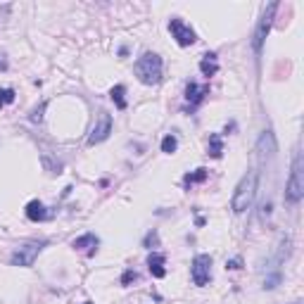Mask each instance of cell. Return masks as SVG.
<instances>
[{
	"mask_svg": "<svg viewBox=\"0 0 304 304\" xmlns=\"http://www.w3.org/2000/svg\"><path fill=\"white\" fill-rule=\"evenodd\" d=\"M136 76L145 86H157L162 81V57L157 53H143L136 62Z\"/></svg>",
	"mask_w": 304,
	"mask_h": 304,
	"instance_id": "6da1fadb",
	"label": "cell"
},
{
	"mask_svg": "<svg viewBox=\"0 0 304 304\" xmlns=\"http://www.w3.org/2000/svg\"><path fill=\"white\" fill-rule=\"evenodd\" d=\"M255 190H257V173L247 171L240 179V183L235 186L233 200H231V207H233L235 214H242L252 207V200H255Z\"/></svg>",
	"mask_w": 304,
	"mask_h": 304,
	"instance_id": "7a4b0ae2",
	"label": "cell"
},
{
	"mask_svg": "<svg viewBox=\"0 0 304 304\" xmlns=\"http://www.w3.org/2000/svg\"><path fill=\"white\" fill-rule=\"evenodd\" d=\"M302 197H304V157L302 152H297L295 159H292L290 181H288V188H285V200L290 205H297Z\"/></svg>",
	"mask_w": 304,
	"mask_h": 304,
	"instance_id": "3957f363",
	"label": "cell"
},
{
	"mask_svg": "<svg viewBox=\"0 0 304 304\" xmlns=\"http://www.w3.org/2000/svg\"><path fill=\"white\" fill-rule=\"evenodd\" d=\"M43 247H45V242H27V245L14 249L10 262H12V266H31L36 262V257L41 255Z\"/></svg>",
	"mask_w": 304,
	"mask_h": 304,
	"instance_id": "277c9868",
	"label": "cell"
},
{
	"mask_svg": "<svg viewBox=\"0 0 304 304\" xmlns=\"http://www.w3.org/2000/svg\"><path fill=\"white\" fill-rule=\"evenodd\" d=\"M190 273H193V283L200 285V288H205V285L212 281V257L209 255H197L193 259Z\"/></svg>",
	"mask_w": 304,
	"mask_h": 304,
	"instance_id": "5b68a950",
	"label": "cell"
},
{
	"mask_svg": "<svg viewBox=\"0 0 304 304\" xmlns=\"http://www.w3.org/2000/svg\"><path fill=\"white\" fill-rule=\"evenodd\" d=\"M169 31H171V36L176 38V43H179L181 48H188V45H193V43L197 41L195 31L188 27L183 19H179V17H173V19L169 21Z\"/></svg>",
	"mask_w": 304,
	"mask_h": 304,
	"instance_id": "8992f818",
	"label": "cell"
},
{
	"mask_svg": "<svg viewBox=\"0 0 304 304\" xmlns=\"http://www.w3.org/2000/svg\"><path fill=\"white\" fill-rule=\"evenodd\" d=\"M276 10H278V3H271V5L264 10V17H262V21H259V27H257V31H255V50L257 53H262L264 38H266L271 24H273V14H276Z\"/></svg>",
	"mask_w": 304,
	"mask_h": 304,
	"instance_id": "52a82bcc",
	"label": "cell"
},
{
	"mask_svg": "<svg viewBox=\"0 0 304 304\" xmlns=\"http://www.w3.org/2000/svg\"><path fill=\"white\" fill-rule=\"evenodd\" d=\"M110 133H112V117L107 112H100V117H97L95 126H93V131H90V136H88V143L90 145L103 143V140H107Z\"/></svg>",
	"mask_w": 304,
	"mask_h": 304,
	"instance_id": "ba28073f",
	"label": "cell"
},
{
	"mask_svg": "<svg viewBox=\"0 0 304 304\" xmlns=\"http://www.w3.org/2000/svg\"><path fill=\"white\" fill-rule=\"evenodd\" d=\"M205 95H209V86H197L195 81H190L186 86V103L190 105V110L200 107L202 100H205Z\"/></svg>",
	"mask_w": 304,
	"mask_h": 304,
	"instance_id": "9c48e42d",
	"label": "cell"
},
{
	"mask_svg": "<svg viewBox=\"0 0 304 304\" xmlns=\"http://www.w3.org/2000/svg\"><path fill=\"white\" fill-rule=\"evenodd\" d=\"M164 264H166V257L162 255V252H152V255L147 257V269H150V273L155 278H164L166 276Z\"/></svg>",
	"mask_w": 304,
	"mask_h": 304,
	"instance_id": "30bf717a",
	"label": "cell"
},
{
	"mask_svg": "<svg viewBox=\"0 0 304 304\" xmlns=\"http://www.w3.org/2000/svg\"><path fill=\"white\" fill-rule=\"evenodd\" d=\"M97 245H100V240H97L95 233H86V235H81V238H76V240L71 242V247L74 249H79V252L88 249V255H95Z\"/></svg>",
	"mask_w": 304,
	"mask_h": 304,
	"instance_id": "8fae6325",
	"label": "cell"
},
{
	"mask_svg": "<svg viewBox=\"0 0 304 304\" xmlns=\"http://www.w3.org/2000/svg\"><path fill=\"white\" fill-rule=\"evenodd\" d=\"M27 219L29 221H45L48 219V209H45V205L38 200H31L27 205Z\"/></svg>",
	"mask_w": 304,
	"mask_h": 304,
	"instance_id": "7c38bea8",
	"label": "cell"
},
{
	"mask_svg": "<svg viewBox=\"0 0 304 304\" xmlns=\"http://www.w3.org/2000/svg\"><path fill=\"white\" fill-rule=\"evenodd\" d=\"M200 71L205 76H214L216 71H219V62H216V53H207V55L202 57V62H200Z\"/></svg>",
	"mask_w": 304,
	"mask_h": 304,
	"instance_id": "4fadbf2b",
	"label": "cell"
},
{
	"mask_svg": "<svg viewBox=\"0 0 304 304\" xmlns=\"http://www.w3.org/2000/svg\"><path fill=\"white\" fill-rule=\"evenodd\" d=\"M207 155L209 157H214V159H219L223 155V143H221V136H219V133H212V136H209Z\"/></svg>",
	"mask_w": 304,
	"mask_h": 304,
	"instance_id": "5bb4252c",
	"label": "cell"
},
{
	"mask_svg": "<svg viewBox=\"0 0 304 304\" xmlns=\"http://www.w3.org/2000/svg\"><path fill=\"white\" fill-rule=\"evenodd\" d=\"M126 88L124 86H121V83H119V86H114V88L110 90V97L112 100H114V103H117V107L119 110H126Z\"/></svg>",
	"mask_w": 304,
	"mask_h": 304,
	"instance_id": "9a60e30c",
	"label": "cell"
},
{
	"mask_svg": "<svg viewBox=\"0 0 304 304\" xmlns=\"http://www.w3.org/2000/svg\"><path fill=\"white\" fill-rule=\"evenodd\" d=\"M205 179H207V169H202L200 166V169H195V173H188L186 179H183V186L190 188L193 183H202Z\"/></svg>",
	"mask_w": 304,
	"mask_h": 304,
	"instance_id": "2e32d148",
	"label": "cell"
},
{
	"mask_svg": "<svg viewBox=\"0 0 304 304\" xmlns=\"http://www.w3.org/2000/svg\"><path fill=\"white\" fill-rule=\"evenodd\" d=\"M176 147H179V138H176L173 133L164 136V140H162V152H166V155H173V152H176Z\"/></svg>",
	"mask_w": 304,
	"mask_h": 304,
	"instance_id": "e0dca14e",
	"label": "cell"
},
{
	"mask_svg": "<svg viewBox=\"0 0 304 304\" xmlns=\"http://www.w3.org/2000/svg\"><path fill=\"white\" fill-rule=\"evenodd\" d=\"M14 90L12 88H0V107H7V105L14 103Z\"/></svg>",
	"mask_w": 304,
	"mask_h": 304,
	"instance_id": "ac0fdd59",
	"label": "cell"
},
{
	"mask_svg": "<svg viewBox=\"0 0 304 304\" xmlns=\"http://www.w3.org/2000/svg\"><path fill=\"white\" fill-rule=\"evenodd\" d=\"M133 281H138V273H136V271H126L124 276H121V285H129V283H133Z\"/></svg>",
	"mask_w": 304,
	"mask_h": 304,
	"instance_id": "d6986e66",
	"label": "cell"
},
{
	"mask_svg": "<svg viewBox=\"0 0 304 304\" xmlns=\"http://www.w3.org/2000/svg\"><path fill=\"white\" fill-rule=\"evenodd\" d=\"M240 259H238V257H235V259H231V262H226V269H231V271H238L240 269Z\"/></svg>",
	"mask_w": 304,
	"mask_h": 304,
	"instance_id": "ffe728a7",
	"label": "cell"
},
{
	"mask_svg": "<svg viewBox=\"0 0 304 304\" xmlns=\"http://www.w3.org/2000/svg\"><path fill=\"white\" fill-rule=\"evenodd\" d=\"M278 281H281V276H273V278H269V281L264 283V288H269V290H271V288H276V283H278Z\"/></svg>",
	"mask_w": 304,
	"mask_h": 304,
	"instance_id": "44dd1931",
	"label": "cell"
},
{
	"mask_svg": "<svg viewBox=\"0 0 304 304\" xmlns=\"http://www.w3.org/2000/svg\"><path fill=\"white\" fill-rule=\"evenodd\" d=\"M152 242H157V233H150L145 238V245H152Z\"/></svg>",
	"mask_w": 304,
	"mask_h": 304,
	"instance_id": "7402d4cb",
	"label": "cell"
},
{
	"mask_svg": "<svg viewBox=\"0 0 304 304\" xmlns=\"http://www.w3.org/2000/svg\"><path fill=\"white\" fill-rule=\"evenodd\" d=\"M5 69H7V60L0 55V71H5Z\"/></svg>",
	"mask_w": 304,
	"mask_h": 304,
	"instance_id": "603a6c76",
	"label": "cell"
},
{
	"mask_svg": "<svg viewBox=\"0 0 304 304\" xmlns=\"http://www.w3.org/2000/svg\"><path fill=\"white\" fill-rule=\"evenodd\" d=\"M83 304H93V302H83Z\"/></svg>",
	"mask_w": 304,
	"mask_h": 304,
	"instance_id": "cb8c5ba5",
	"label": "cell"
}]
</instances>
